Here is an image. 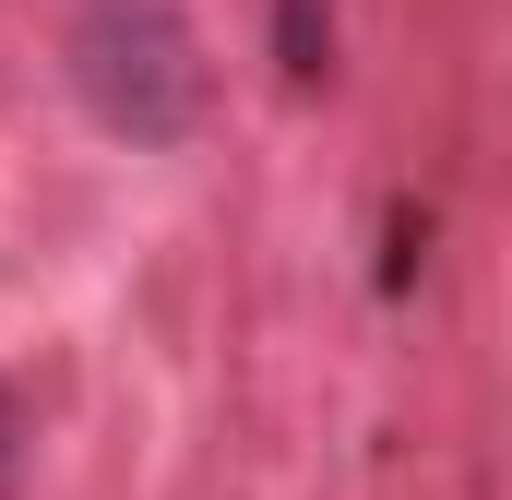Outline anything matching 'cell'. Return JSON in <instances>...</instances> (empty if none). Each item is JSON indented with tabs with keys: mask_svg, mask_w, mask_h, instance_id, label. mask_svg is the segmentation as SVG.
I'll return each mask as SVG.
<instances>
[{
	"mask_svg": "<svg viewBox=\"0 0 512 500\" xmlns=\"http://www.w3.org/2000/svg\"><path fill=\"white\" fill-rule=\"evenodd\" d=\"M72 84L84 108L131 143H179L203 108V60H191V24L167 0H84L72 24Z\"/></svg>",
	"mask_w": 512,
	"mask_h": 500,
	"instance_id": "6da1fadb",
	"label": "cell"
}]
</instances>
